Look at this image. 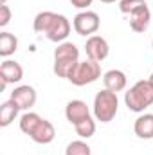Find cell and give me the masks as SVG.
Instances as JSON below:
<instances>
[{
  "label": "cell",
  "mask_w": 153,
  "mask_h": 155,
  "mask_svg": "<svg viewBox=\"0 0 153 155\" xmlns=\"http://www.w3.org/2000/svg\"><path fill=\"white\" fill-rule=\"evenodd\" d=\"M33 29L40 35H45L50 41L58 43V41H65L67 36L70 35V22L63 15L52 11H41L33 22Z\"/></svg>",
  "instance_id": "obj_1"
},
{
  "label": "cell",
  "mask_w": 153,
  "mask_h": 155,
  "mask_svg": "<svg viewBox=\"0 0 153 155\" xmlns=\"http://www.w3.org/2000/svg\"><path fill=\"white\" fill-rule=\"evenodd\" d=\"M79 63V49L72 41H61L54 51V74L58 78H69Z\"/></svg>",
  "instance_id": "obj_2"
},
{
  "label": "cell",
  "mask_w": 153,
  "mask_h": 155,
  "mask_svg": "<svg viewBox=\"0 0 153 155\" xmlns=\"http://www.w3.org/2000/svg\"><path fill=\"white\" fill-rule=\"evenodd\" d=\"M124 103L132 112H144L148 107L153 105V83L150 79L137 81L124 94Z\"/></svg>",
  "instance_id": "obj_3"
},
{
  "label": "cell",
  "mask_w": 153,
  "mask_h": 155,
  "mask_svg": "<svg viewBox=\"0 0 153 155\" xmlns=\"http://www.w3.org/2000/svg\"><path fill=\"white\" fill-rule=\"evenodd\" d=\"M117 108H119L117 92L105 88V90L96 94V97H94V117L97 121L110 123L117 116Z\"/></svg>",
  "instance_id": "obj_4"
},
{
  "label": "cell",
  "mask_w": 153,
  "mask_h": 155,
  "mask_svg": "<svg viewBox=\"0 0 153 155\" xmlns=\"http://www.w3.org/2000/svg\"><path fill=\"white\" fill-rule=\"evenodd\" d=\"M99 78H101V65H99V61L85 60V61L77 63L76 69L70 72V76L67 78V79L72 85H76V87H83V85L97 81Z\"/></svg>",
  "instance_id": "obj_5"
},
{
  "label": "cell",
  "mask_w": 153,
  "mask_h": 155,
  "mask_svg": "<svg viewBox=\"0 0 153 155\" xmlns=\"http://www.w3.org/2000/svg\"><path fill=\"white\" fill-rule=\"evenodd\" d=\"M72 25L79 36H94V33H97L101 25V20H99V15L94 11H81L74 16Z\"/></svg>",
  "instance_id": "obj_6"
},
{
  "label": "cell",
  "mask_w": 153,
  "mask_h": 155,
  "mask_svg": "<svg viewBox=\"0 0 153 155\" xmlns=\"http://www.w3.org/2000/svg\"><path fill=\"white\" fill-rule=\"evenodd\" d=\"M85 52H86V58L88 60H94V61H103L108 58V52H110V47H108V41L103 38V36H90L85 43Z\"/></svg>",
  "instance_id": "obj_7"
},
{
  "label": "cell",
  "mask_w": 153,
  "mask_h": 155,
  "mask_svg": "<svg viewBox=\"0 0 153 155\" xmlns=\"http://www.w3.org/2000/svg\"><path fill=\"white\" fill-rule=\"evenodd\" d=\"M11 99L18 105L20 110H29L36 103V90L31 85H20L11 92Z\"/></svg>",
  "instance_id": "obj_8"
},
{
  "label": "cell",
  "mask_w": 153,
  "mask_h": 155,
  "mask_svg": "<svg viewBox=\"0 0 153 155\" xmlns=\"http://www.w3.org/2000/svg\"><path fill=\"white\" fill-rule=\"evenodd\" d=\"M24 78V69L18 61L15 60H5L0 65V79H2V88H5L9 83H18Z\"/></svg>",
  "instance_id": "obj_9"
},
{
  "label": "cell",
  "mask_w": 153,
  "mask_h": 155,
  "mask_svg": "<svg viewBox=\"0 0 153 155\" xmlns=\"http://www.w3.org/2000/svg\"><path fill=\"white\" fill-rule=\"evenodd\" d=\"M150 22H151V11H150L148 4L142 5V7H139V9H135V11L130 15V27H132L135 33H144V31H148Z\"/></svg>",
  "instance_id": "obj_10"
},
{
  "label": "cell",
  "mask_w": 153,
  "mask_h": 155,
  "mask_svg": "<svg viewBox=\"0 0 153 155\" xmlns=\"http://www.w3.org/2000/svg\"><path fill=\"white\" fill-rule=\"evenodd\" d=\"M65 116L69 119V123L77 124L79 121L90 117V108L86 107L85 101H81V99H72V101H69L67 107H65Z\"/></svg>",
  "instance_id": "obj_11"
},
{
  "label": "cell",
  "mask_w": 153,
  "mask_h": 155,
  "mask_svg": "<svg viewBox=\"0 0 153 155\" xmlns=\"http://www.w3.org/2000/svg\"><path fill=\"white\" fill-rule=\"evenodd\" d=\"M54 137H56L54 124H52L50 121H47V119H41V121H40V124L36 126V130H34L33 135H31V139H33L34 143H38V144H49V143L54 141Z\"/></svg>",
  "instance_id": "obj_12"
},
{
  "label": "cell",
  "mask_w": 153,
  "mask_h": 155,
  "mask_svg": "<svg viewBox=\"0 0 153 155\" xmlns=\"http://www.w3.org/2000/svg\"><path fill=\"white\" fill-rule=\"evenodd\" d=\"M103 83H105V88L112 90V92H121L126 88V83H128V78L122 71L119 69H112L108 72H105L103 76Z\"/></svg>",
  "instance_id": "obj_13"
},
{
  "label": "cell",
  "mask_w": 153,
  "mask_h": 155,
  "mask_svg": "<svg viewBox=\"0 0 153 155\" xmlns=\"http://www.w3.org/2000/svg\"><path fill=\"white\" fill-rule=\"evenodd\" d=\"M133 132L141 139H153V114H142L137 117Z\"/></svg>",
  "instance_id": "obj_14"
},
{
  "label": "cell",
  "mask_w": 153,
  "mask_h": 155,
  "mask_svg": "<svg viewBox=\"0 0 153 155\" xmlns=\"http://www.w3.org/2000/svg\"><path fill=\"white\" fill-rule=\"evenodd\" d=\"M18 112H20V108H18V105H16L13 99L2 103V107H0V126H2V128L9 126V124L16 119Z\"/></svg>",
  "instance_id": "obj_15"
},
{
  "label": "cell",
  "mask_w": 153,
  "mask_h": 155,
  "mask_svg": "<svg viewBox=\"0 0 153 155\" xmlns=\"http://www.w3.org/2000/svg\"><path fill=\"white\" fill-rule=\"evenodd\" d=\"M16 49H18V38H16L15 35H11V33H7V31L0 33V56L7 58V56H11Z\"/></svg>",
  "instance_id": "obj_16"
},
{
  "label": "cell",
  "mask_w": 153,
  "mask_h": 155,
  "mask_svg": "<svg viewBox=\"0 0 153 155\" xmlns=\"http://www.w3.org/2000/svg\"><path fill=\"white\" fill-rule=\"evenodd\" d=\"M40 121H41V117L36 114V112H25L24 116L20 117V130L25 134V135H33V132L36 130V126L40 124Z\"/></svg>",
  "instance_id": "obj_17"
},
{
  "label": "cell",
  "mask_w": 153,
  "mask_h": 155,
  "mask_svg": "<svg viewBox=\"0 0 153 155\" xmlns=\"http://www.w3.org/2000/svg\"><path fill=\"white\" fill-rule=\"evenodd\" d=\"M74 128H76V134L81 139H88L96 134V121L92 117H86V119L79 121L77 124H74Z\"/></svg>",
  "instance_id": "obj_18"
},
{
  "label": "cell",
  "mask_w": 153,
  "mask_h": 155,
  "mask_svg": "<svg viewBox=\"0 0 153 155\" xmlns=\"http://www.w3.org/2000/svg\"><path fill=\"white\" fill-rule=\"evenodd\" d=\"M65 155H92V150L83 141H72V143H69Z\"/></svg>",
  "instance_id": "obj_19"
},
{
  "label": "cell",
  "mask_w": 153,
  "mask_h": 155,
  "mask_svg": "<svg viewBox=\"0 0 153 155\" xmlns=\"http://www.w3.org/2000/svg\"><path fill=\"white\" fill-rule=\"evenodd\" d=\"M142 5H146L144 0H121V2H119V9H121V13H124V15H132L135 9H139V7H142Z\"/></svg>",
  "instance_id": "obj_20"
},
{
  "label": "cell",
  "mask_w": 153,
  "mask_h": 155,
  "mask_svg": "<svg viewBox=\"0 0 153 155\" xmlns=\"http://www.w3.org/2000/svg\"><path fill=\"white\" fill-rule=\"evenodd\" d=\"M9 20H11V9H9V5L2 4L0 5V27H5L9 24Z\"/></svg>",
  "instance_id": "obj_21"
},
{
  "label": "cell",
  "mask_w": 153,
  "mask_h": 155,
  "mask_svg": "<svg viewBox=\"0 0 153 155\" xmlns=\"http://www.w3.org/2000/svg\"><path fill=\"white\" fill-rule=\"evenodd\" d=\"M70 4L77 9H86L88 5H92V0H70Z\"/></svg>",
  "instance_id": "obj_22"
},
{
  "label": "cell",
  "mask_w": 153,
  "mask_h": 155,
  "mask_svg": "<svg viewBox=\"0 0 153 155\" xmlns=\"http://www.w3.org/2000/svg\"><path fill=\"white\" fill-rule=\"evenodd\" d=\"M101 2H105V4H112V2H115V0H101Z\"/></svg>",
  "instance_id": "obj_23"
},
{
  "label": "cell",
  "mask_w": 153,
  "mask_h": 155,
  "mask_svg": "<svg viewBox=\"0 0 153 155\" xmlns=\"http://www.w3.org/2000/svg\"><path fill=\"white\" fill-rule=\"evenodd\" d=\"M150 81L153 83V71H151V76H150Z\"/></svg>",
  "instance_id": "obj_24"
},
{
  "label": "cell",
  "mask_w": 153,
  "mask_h": 155,
  "mask_svg": "<svg viewBox=\"0 0 153 155\" xmlns=\"http://www.w3.org/2000/svg\"><path fill=\"white\" fill-rule=\"evenodd\" d=\"M5 2H7V0H0V5H2V4H5Z\"/></svg>",
  "instance_id": "obj_25"
},
{
  "label": "cell",
  "mask_w": 153,
  "mask_h": 155,
  "mask_svg": "<svg viewBox=\"0 0 153 155\" xmlns=\"http://www.w3.org/2000/svg\"><path fill=\"white\" fill-rule=\"evenodd\" d=\"M151 47H153V40H151Z\"/></svg>",
  "instance_id": "obj_26"
}]
</instances>
